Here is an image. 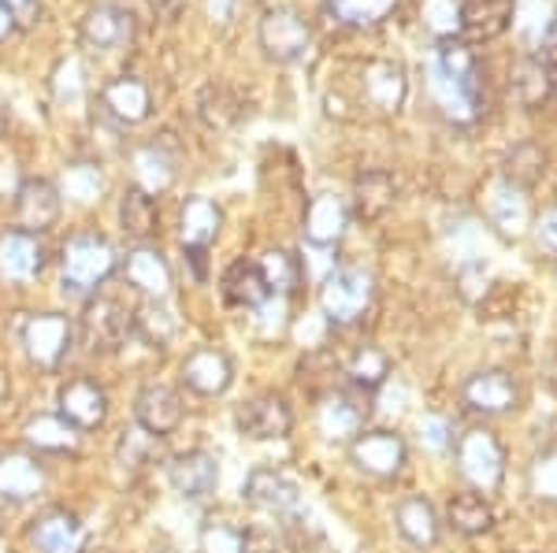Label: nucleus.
Listing matches in <instances>:
<instances>
[{
	"label": "nucleus",
	"mask_w": 557,
	"mask_h": 553,
	"mask_svg": "<svg viewBox=\"0 0 557 553\" xmlns=\"http://www.w3.org/2000/svg\"><path fill=\"white\" fill-rule=\"evenodd\" d=\"M238 431L246 439H257V442H272V439H286L294 431V413L286 405L283 394H257L249 398L246 405L238 409Z\"/></svg>",
	"instance_id": "nucleus-8"
},
{
	"label": "nucleus",
	"mask_w": 557,
	"mask_h": 553,
	"mask_svg": "<svg viewBox=\"0 0 557 553\" xmlns=\"http://www.w3.org/2000/svg\"><path fill=\"white\" fill-rule=\"evenodd\" d=\"M168 483H172L175 494H183L186 502H201V498H209L215 483H220V465H215V457L205 450L178 453V457L168 461Z\"/></svg>",
	"instance_id": "nucleus-14"
},
{
	"label": "nucleus",
	"mask_w": 557,
	"mask_h": 553,
	"mask_svg": "<svg viewBox=\"0 0 557 553\" xmlns=\"http://www.w3.org/2000/svg\"><path fill=\"white\" fill-rule=\"evenodd\" d=\"M238 539L242 528H231V524H209L201 531V553H238Z\"/></svg>",
	"instance_id": "nucleus-43"
},
{
	"label": "nucleus",
	"mask_w": 557,
	"mask_h": 553,
	"mask_svg": "<svg viewBox=\"0 0 557 553\" xmlns=\"http://www.w3.org/2000/svg\"><path fill=\"white\" fill-rule=\"evenodd\" d=\"M528 490L546 505H557V450H543L528 468Z\"/></svg>",
	"instance_id": "nucleus-39"
},
{
	"label": "nucleus",
	"mask_w": 557,
	"mask_h": 553,
	"mask_svg": "<svg viewBox=\"0 0 557 553\" xmlns=\"http://www.w3.org/2000/svg\"><path fill=\"white\" fill-rule=\"evenodd\" d=\"M101 104H104V112L112 115V120L141 123L149 115V86L138 83L134 75H123V78H115L112 86H104Z\"/></svg>",
	"instance_id": "nucleus-27"
},
{
	"label": "nucleus",
	"mask_w": 557,
	"mask_h": 553,
	"mask_svg": "<svg viewBox=\"0 0 557 553\" xmlns=\"http://www.w3.org/2000/svg\"><path fill=\"white\" fill-rule=\"evenodd\" d=\"M349 461L357 465V472L372 479H394L409 461V445L398 431H361L357 439H349Z\"/></svg>",
	"instance_id": "nucleus-4"
},
{
	"label": "nucleus",
	"mask_w": 557,
	"mask_h": 553,
	"mask_svg": "<svg viewBox=\"0 0 557 553\" xmlns=\"http://www.w3.org/2000/svg\"><path fill=\"white\" fill-rule=\"evenodd\" d=\"M60 267H64V290L94 293L115 272V249L108 246V238L83 230V235L67 238Z\"/></svg>",
	"instance_id": "nucleus-3"
},
{
	"label": "nucleus",
	"mask_w": 557,
	"mask_h": 553,
	"mask_svg": "<svg viewBox=\"0 0 557 553\" xmlns=\"http://www.w3.org/2000/svg\"><path fill=\"white\" fill-rule=\"evenodd\" d=\"M420 442L428 445V450L443 453V450H454V427L446 416H424L420 420Z\"/></svg>",
	"instance_id": "nucleus-44"
},
{
	"label": "nucleus",
	"mask_w": 557,
	"mask_h": 553,
	"mask_svg": "<svg viewBox=\"0 0 557 553\" xmlns=\"http://www.w3.org/2000/svg\"><path fill=\"white\" fill-rule=\"evenodd\" d=\"M260 41H264V49L272 52L275 60H298L301 52L309 49V23H305L298 12L278 8V12H272L260 23Z\"/></svg>",
	"instance_id": "nucleus-22"
},
{
	"label": "nucleus",
	"mask_w": 557,
	"mask_h": 553,
	"mask_svg": "<svg viewBox=\"0 0 557 553\" xmlns=\"http://www.w3.org/2000/svg\"><path fill=\"white\" fill-rule=\"evenodd\" d=\"M257 264L268 279V290L278 293V298H294V293L301 290L305 264L294 253H286V249H272V253H264V261H257Z\"/></svg>",
	"instance_id": "nucleus-36"
},
{
	"label": "nucleus",
	"mask_w": 557,
	"mask_h": 553,
	"mask_svg": "<svg viewBox=\"0 0 557 553\" xmlns=\"http://www.w3.org/2000/svg\"><path fill=\"white\" fill-rule=\"evenodd\" d=\"M45 490V468L38 465V457L20 450L0 453V498L4 502H30L41 498Z\"/></svg>",
	"instance_id": "nucleus-20"
},
{
	"label": "nucleus",
	"mask_w": 557,
	"mask_h": 553,
	"mask_svg": "<svg viewBox=\"0 0 557 553\" xmlns=\"http://www.w3.org/2000/svg\"><path fill=\"white\" fill-rule=\"evenodd\" d=\"M546 164H550V153L539 141H517L506 153V160H502V175L517 190H532L539 178L546 175Z\"/></svg>",
	"instance_id": "nucleus-29"
},
{
	"label": "nucleus",
	"mask_w": 557,
	"mask_h": 553,
	"mask_svg": "<svg viewBox=\"0 0 557 553\" xmlns=\"http://www.w3.org/2000/svg\"><path fill=\"white\" fill-rule=\"evenodd\" d=\"M364 416H368V405H364V394H349V390H327L320 405V431L323 439L331 442H349L364 431Z\"/></svg>",
	"instance_id": "nucleus-17"
},
{
	"label": "nucleus",
	"mask_w": 557,
	"mask_h": 553,
	"mask_svg": "<svg viewBox=\"0 0 557 553\" xmlns=\"http://www.w3.org/2000/svg\"><path fill=\"white\" fill-rule=\"evenodd\" d=\"M457 472L475 494H491L506 483V445L491 427H469L454 442Z\"/></svg>",
	"instance_id": "nucleus-1"
},
{
	"label": "nucleus",
	"mask_w": 557,
	"mask_h": 553,
	"mask_svg": "<svg viewBox=\"0 0 557 553\" xmlns=\"http://www.w3.org/2000/svg\"><path fill=\"white\" fill-rule=\"evenodd\" d=\"M134 420H138L141 431L168 439L183 424V398H178V390L164 387V382H149L134 398Z\"/></svg>",
	"instance_id": "nucleus-9"
},
{
	"label": "nucleus",
	"mask_w": 557,
	"mask_h": 553,
	"mask_svg": "<svg viewBox=\"0 0 557 553\" xmlns=\"http://www.w3.org/2000/svg\"><path fill=\"white\" fill-rule=\"evenodd\" d=\"M343 23H354V26H372L386 20V15L398 8V0H331Z\"/></svg>",
	"instance_id": "nucleus-40"
},
{
	"label": "nucleus",
	"mask_w": 557,
	"mask_h": 553,
	"mask_svg": "<svg viewBox=\"0 0 557 553\" xmlns=\"http://www.w3.org/2000/svg\"><path fill=\"white\" fill-rule=\"evenodd\" d=\"M535 235H539V242H543L546 249H550V253H557V209L543 212V219H539Z\"/></svg>",
	"instance_id": "nucleus-46"
},
{
	"label": "nucleus",
	"mask_w": 557,
	"mask_h": 553,
	"mask_svg": "<svg viewBox=\"0 0 557 553\" xmlns=\"http://www.w3.org/2000/svg\"><path fill=\"white\" fill-rule=\"evenodd\" d=\"M23 350L38 368H57L67 356L71 342H75V324L60 312H41V316H30L23 324Z\"/></svg>",
	"instance_id": "nucleus-5"
},
{
	"label": "nucleus",
	"mask_w": 557,
	"mask_h": 553,
	"mask_svg": "<svg viewBox=\"0 0 557 553\" xmlns=\"http://www.w3.org/2000/svg\"><path fill=\"white\" fill-rule=\"evenodd\" d=\"M60 416L75 427V431H94L108 420V394L94 379H71L60 387Z\"/></svg>",
	"instance_id": "nucleus-11"
},
{
	"label": "nucleus",
	"mask_w": 557,
	"mask_h": 553,
	"mask_svg": "<svg viewBox=\"0 0 557 553\" xmlns=\"http://www.w3.org/2000/svg\"><path fill=\"white\" fill-rule=\"evenodd\" d=\"M138 178H141L138 190H146V193L164 190V186L172 183V164H168V160L160 156V149H157V146L146 149V153L138 156Z\"/></svg>",
	"instance_id": "nucleus-42"
},
{
	"label": "nucleus",
	"mask_w": 557,
	"mask_h": 553,
	"mask_svg": "<svg viewBox=\"0 0 557 553\" xmlns=\"http://www.w3.org/2000/svg\"><path fill=\"white\" fill-rule=\"evenodd\" d=\"M23 439L30 442L34 450H45V453H75L83 435H78L60 413L57 416L41 413V416H34V420H26Z\"/></svg>",
	"instance_id": "nucleus-30"
},
{
	"label": "nucleus",
	"mask_w": 557,
	"mask_h": 553,
	"mask_svg": "<svg viewBox=\"0 0 557 553\" xmlns=\"http://www.w3.org/2000/svg\"><path fill=\"white\" fill-rule=\"evenodd\" d=\"M513 0H465L457 8V30L469 41H494L513 26Z\"/></svg>",
	"instance_id": "nucleus-15"
},
{
	"label": "nucleus",
	"mask_w": 557,
	"mask_h": 553,
	"mask_svg": "<svg viewBox=\"0 0 557 553\" xmlns=\"http://www.w3.org/2000/svg\"><path fill=\"white\" fill-rule=\"evenodd\" d=\"M375 282L361 267H335L320 287V309L335 327H354L372 309Z\"/></svg>",
	"instance_id": "nucleus-2"
},
{
	"label": "nucleus",
	"mask_w": 557,
	"mask_h": 553,
	"mask_svg": "<svg viewBox=\"0 0 557 553\" xmlns=\"http://www.w3.org/2000/svg\"><path fill=\"white\" fill-rule=\"evenodd\" d=\"M391 379V356H386L380 345H361L354 356L346 361V382L357 394H375L383 382Z\"/></svg>",
	"instance_id": "nucleus-31"
},
{
	"label": "nucleus",
	"mask_w": 557,
	"mask_h": 553,
	"mask_svg": "<svg viewBox=\"0 0 557 553\" xmlns=\"http://www.w3.org/2000/svg\"><path fill=\"white\" fill-rule=\"evenodd\" d=\"M8 8H12V15H34L38 12V0H4ZM30 23V20H26Z\"/></svg>",
	"instance_id": "nucleus-48"
},
{
	"label": "nucleus",
	"mask_w": 557,
	"mask_h": 553,
	"mask_svg": "<svg viewBox=\"0 0 557 553\" xmlns=\"http://www.w3.org/2000/svg\"><path fill=\"white\" fill-rule=\"evenodd\" d=\"M60 219V193L52 183L45 178H26L15 193V230H26V235H41L52 223Z\"/></svg>",
	"instance_id": "nucleus-12"
},
{
	"label": "nucleus",
	"mask_w": 557,
	"mask_h": 553,
	"mask_svg": "<svg viewBox=\"0 0 557 553\" xmlns=\"http://www.w3.org/2000/svg\"><path fill=\"white\" fill-rule=\"evenodd\" d=\"M120 223L123 230H127L131 238H138V242H149V238H157L160 230V209L157 201H152V193L146 190H127L120 201Z\"/></svg>",
	"instance_id": "nucleus-34"
},
{
	"label": "nucleus",
	"mask_w": 557,
	"mask_h": 553,
	"mask_svg": "<svg viewBox=\"0 0 557 553\" xmlns=\"http://www.w3.org/2000/svg\"><path fill=\"white\" fill-rule=\"evenodd\" d=\"M242 498L272 513H294L301 505V487L283 468H253L242 483Z\"/></svg>",
	"instance_id": "nucleus-10"
},
{
	"label": "nucleus",
	"mask_w": 557,
	"mask_h": 553,
	"mask_svg": "<svg viewBox=\"0 0 557 553\" xmlns=\"http://www.w3.org/2000/svg\"><path fill=\"white\" fill-rule=\"evenodd\" d=\"M394 524H398L401 539L417 550H431V546H438V539H443V520H438L435 505H431L424 494L401 498L398 510H394Z\"/></svg>",
	"instance_id": "nucleus-19"
},
{
	"label": "nucleus",
	"mask_w": 557,
	"mask_h": 553,
	"mask_svg": "<svg viewBox=\"0 0 557 553\" xmlns=\"http://www.w3.org/2000/svg\"><path fill=\"white\" fill-rule=\"evenodd\" d=\"M149 4H152V12H160L164 20H172L178 12V0H149Z\"/></svg>",
	"instance_id": "nucleus-49"
},
{
	"label": "nucleus",
	"mask_w": 557,
	"mask_h": 553,
	"mask_svg": "<svg viewBox=\"0 0 557 553\" xmlns=\"http://www.w3.org/2000/svg\"><path fill=\"white\" fill-rule=\"evenodd\" d=\"M45 267V249L38 235L26 230H8L0 238V279L8 282H34Z\"/></svg>",
	"instance_id": "nucleus-18"
},
{
	"label": "nucleus",
	"mask_w": 557,
	"mask_h": 553,
	"mask_svg": "<svg viewBox=\"0 0 557 553\" xmlns=\"http://www.w3.org/2000/svg\"><path fill=\"white\" fill-rule=\"evenodd\" d=\"M175 331H178L175 316L164 305H157V301H149V305L134 312V338H141L149 350H168Z\"/></svg>",
	"instance_id": "nucleus-37"
},
{
	"label": "nucleus",
	"mask_w": 557,
	"mask_h": 553,
	"mask_svg": "<svg viewBox=\"0 0 557 553\" xmlns=\"http://www.w3.org/2000/svg\"><path fill=\"white\" fill-rule=\"evenodd\" d=\"M349 227V204L335 193H320L305 209V238L317 249H331Z\"/></svg>",
	"instance_id": "nucleus-21"
},
{
	"label": "nucleus",
	"mask_w": 557,
	"mask_h": 553,
	"mask_svg": "<svg viewBox=\"0 0 557 553\" xmlns=\"http://www.w3.org/2000/svg\"><path fill=\"white\" fill-rule=\"evenodd\" d=\"M223 212L209 198H190L183 204V246L186 249H209L220 235Z\"/></svg>",
	"instance_id": "nucleus-32"
},
{
	"label": "nucleus",
	"mask_w": 557,
	"mask_h": 553,
	"mask_svg": "<svg viewBox=\"0 0 557 553\" xmlns=\"http://www.w3.org/2000/svg\"><path fill=\"white\" fill-rule=\"evenodd\" d=\"M183 382L194 390V394L220 398V394H227L231 382H235V364H231V356L223 350L201 345V350H194L183 361Z\"/></svg>",
	"instance_id": "nucleus-13"
},
{
	"label": "nucleus",
	"mask_w": 557,
	"mask_h": 553,
	"mask_svg": "<svg viewBox=\"0 0 557 553\" xmlns=\"http://www.w3.org/2000/svg\"><path fill=\"white\" fill-rule=\"evenodd\" d=\"M12 30H15V15H12V8H8L4 0H0V41H4Z\"/></svg>",
	"instance_id": "nucleus-47"
},
{
	"label": "nucleus",
	"mask_w": 557,
	"mask_h": 553,
	"mask_svg": "<svg viewBox=\"0 0 557 553\" xmlns=\"http://www.w3.org/2000/svg\"><path fill=\"white\" fill-rule=\"evenodd\" d=\"M164 457V439H157V435L149 431H127L120 439V465L131 468V472H141L149 465H157V461Z\"/></svg>",
	"instance_id": "nucleus-38"
},
{
	"label": "nucleus",
	"mask_w": 557,
	"mask_h": 553,
	"mask_svg": "<svg viewBox=\"0 0 557 553\" xmlns=\"http://www.w3.org/2000/svg\"><path fill=\"white\" fill-rule=\"evenodd\" d=\"M78 553H115V550H108V546H83Z\"/></svg>",
	"instance_id": "nucleus-50"
},
{
	"label": "nucleus",
	"mask_w": 557,
	"mask_h": 553,
	"mask_svg": "<svg viewBox=\"0 0 557 553\" xmlns=\"http://www.w3.org/2000/svg\"><path fill=\"white\" fill-rule=\"evenodd\" d=\"M509 89H513V97L528 112H539V109H546V104H554L557 101V75H554L550 60H546L543 52L524 56L513 67V75H509Z\"/></svg>",
	"instance_id": "nucleus-16"
},
{
	"label": "nucleus",
	"mask_w": 557,
	"mask_h": 553,
	"mask_svg": "<svg viewBox=\"0 0 557 553\" xmlns=\"http://www.w3.org/2000/svg\"><path fill=\"white\" fill-rule=\"evenodd\" d=\"M220 287H223V298L238 309H264L268 298H272L268 279H264V272H260L257 261H235L227 272H223Z\"/></svg>",
	"instance_id": "nucleus-25"
},
{
	"label": "nucleus",
	"mask_w": 557,
	"mask_h": 553,
	"mask_svg": "<svg viewBox=\"0 0 557 553\" xmlns=\"http://www.w3.org/2000/svg\"><path fill=\"white\" fill-rule=\"evenodd\" d=\"M197 112H201V120L209 123V127L223 130V127H231V123L238 120V101L227 93V89L212 86V89H205V93H201V104H197Z\"/></svg>",
	"instance_id": "nucleus-41"
},
{
	"label": "nucleus",
	"mask_w": 557,
	"mask_h": 553,
	"mask_svg": "<svg viewBox=\"0 0 557 553\" xmlns=\"http://www.w3.org/2000/svg\"><path fill=\"white\" fill-rule=\"evenodd\" d=\"M283 542L272 528L264 524H253V528H242V539H238V553H278Z\"/></svg>",
	"instance_id": "nucleus-45"
},
{
	"label": "nucleus",
	"mask_w": 557,
	"mask_h": 553,
	"mask_svg": "<svg viewBox=\"0 0 557 553\" xmlns=\"http://www.w3.org/2000/svg\"><path fill=\"white\" fill-rule=\"evenodd\" d=\"M461 401L480 416H506L520 409V387L506 368H483L465 379Z\"/></svg>",
	"instance_id": "nucleus-6"
},
{
	"label": "nucleus",
	"mask_w": 557,
	"mask_h": 553,
	"mask_svg": "<svg viewBox=\"0 0 557 553\" xmlns=\"http://www.w3.org/2000/svg\"><path fill=\"white\" fill-rule=\"evenodd\" d=\"M364 97L372 109L380 112H398V104L406 101V75L398 64H368L364 67Z\"/></svg>",
	"instance_id": "nucleus-33"
},
{
	"label": "nucleus",
	"mask_w": 557,
	"mask_h": 553,
	"mask_svg": "<svg viewBox=\"0 0 557 553\" xmlns=\"http://www.w3.org/2000/svg\"><path fill=\"white\" fill-rule=\"evenodd\" d=\"M446 524L465 539H480V535L494 528V510L487 498L475 494V490H457L446 502Z\"/></svg>",
	"instance_id": "nucleus-26"
},
{
	"label": "nucleus",
	"mask_w": 557,
	"mask_h": 553,
	"mask_svg": "<svg viewBox=\"0 0 557 553\" xmlns=\"http://www.w3.org/2000/svg\"><path fill=\"white\" fill-rule=\"evenodd\" d=\"M134 338V312L123 309L112 298H97L94 305L83 312V342L89 350L108 353L120 350Z\"/></svg>",
	"instance_id": "nucleus-7"
},
{
	"label": "nucleus",
	"mask_w": 557,
	"mask_h": 553,
	"mask_svg": "<svg viewBox=\"0 0 557 553\" xmlns=\"http://www.w3.org/2000/svg\"><path fill=\"white\" fill-rule=\"evenodd\" d=\"M83 30H86V41L97 45V49H120V45L131 41L134 23L127 12H120V8H97V12L86 20Z\"/></svg>",
	"instance_id": "nucleus-35"
},
{
	"label": "nucleus",
	"mask_w": 557,
	"mask_h": 553,
	"mask_svg": "<svg viewBox=\"0 0 557 553\" xmlns=\"http://www.w3.org/2000/svg\"><path fill=\"white\" fill-rule=\"evenodd\" d=\"M34 546L41 553H78L86 546V531L71 513H49L34 524Z\"/></svg>",
	"instance_id": "nucleus-28"
},
{
	"label": "nucleus",
	"mask_w": 557,
	"mask_h": 553,
	"mask_svg": "<svg viewBox=\"0 0 557 553\" xmlns=\"http://www.w3.org/2000/svg\"><path fill=\"white\" fill-rule=\"evenodd\" d=\"M123 275H127V282L134 290L149 293L152 301H164L168 293H172V267H168L164 256L149 246L134 249L127 256V264H123Z\"/></svg>",
	"instance_id": "nucleus-24"
},
{
	"label": "nucleus",
	"mask_w": 557,
	"mask_h": 553,
	"mask_svg": "<svg viewBox=\"0 0 557 553\" xmlns=\"http://www.w3.org/2000/svg\"><path fill=\"white\" fill-rule=\"evenodd\" d=\"M394 198H398V183H394L391 172H383V167L361 172L354 178V209H349V216L372 223L391 212Z\"/></svg>",
	"instance_id": "nucleus-23"
}]
</instances>
